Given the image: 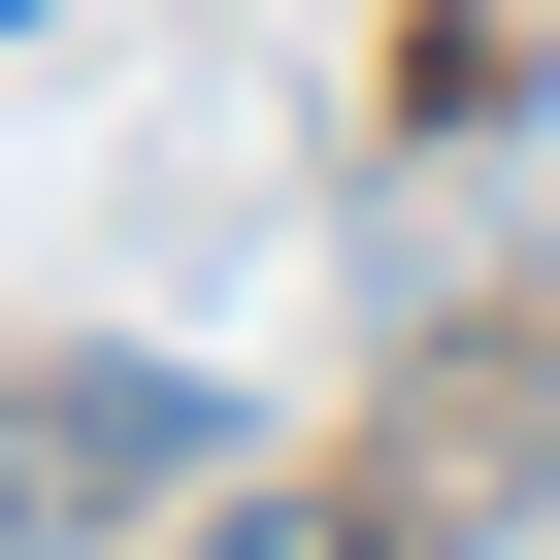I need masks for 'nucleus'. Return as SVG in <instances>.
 I'll use <instances>...</instances> for the list:
<instances>
[{"mask_svg":"<svg viewBox=\"0 0 560 560\" xmlns=\"http://www.w3.org/2000/svg\"><path fill=\"white\" fill-rule=\"evenodd\" d=\"M198 462H231L198 363H34V396H0V527H165Z\"/></svg>","mask_w":560,"mask_h":560,"instance_id":"1","label":"nucleus"},{"mask_svg":"<svg viewBox=\"0 0 560 560\" xmlns=\"http://www.w3.org/2000/svg\"><path fill=\"white\" fill-rule=\"evenodd\" d=\"M198 560H363V527H198Z\"/></svg>","mask_w":560,"mask_h":560,"instance_id":"2","label":"nucleus"},{"mask_svg":"<svg viewBox=\"0 0 560 560\" xmlns=\"http://www.w3.org/2000/svg\"><path fill=\"white\" fill-rule=\"evenodd\" d=\"M0 34H34V0H0Z\"/></svg>","mask_w":560,"mask_h":560,"instance_id":"3","label":"nucleus"}]
</instances>
